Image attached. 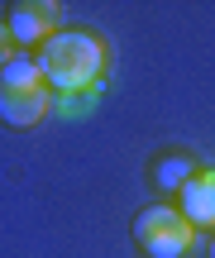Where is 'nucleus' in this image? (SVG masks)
I'll return each mask as SVG.
<instances>
[{
  "label": "nucleus",
  "instance_id": "obj_1",
  "mask_svg": "<svg viewBox=\"0 0 215 258\" xmlns=\"http://www.w3.org/2000/svg\"><path fill=\"white\" fill-rule=\"evenodd\" d=\"M38 67H43L48 91L57 96H82V91H101L105 77V43L86 29H57L43 48H38Z\"/></svg>",
  "mask_w": 215,
  "mask_h": 258
},
{
  "label": "nucleus",
  "instance_id": "obj_2",
  "mask_svg": "<svg viewBox=\"0 0 215 258\" xmlns=\"http://www.w3.org/2000/svg\"><path fill=\"white\" fill-rule=\"evenodd\" d=\"M53 105L48 86H0V120L10 129H34Z\"/></svg>",
  "mask_w": 215,
  "mask_h": 258
},
{
  "label": "nucleus",
  "instance_id": "obj_3",
  "mask_svg": "<svg viewBox=\"0 0 215 258\" xmlns=\"http://www.w3.org/2000/svg\"><path fill=\"white\" fill-rule=\"evenodd\" d=\"M177 211L191 230H215V167H196V177L177 196Z\"/></svg>",
  "mask_w": 215,
  "mask_h": 258
},
{
  "label": "nucleus",
  "instance_id": "obj_4",
  "mask_svg": "<svg viewBox=\"0 0 215 258\" xmlns=\"http://www.w3.org/2000/svg\"><path fill=\"white\" fill-rule=\"evenodd\" d=\"M57 19H62L57 5H19V10H10V38L19 48H29V43L43 48L57 34Z\"/></svg>",
  "mask_w": 215,
  "mask_h": 258
},
{
  "label": "nucleus",
  "instance_id": "obj_5",
  "mask_svg": "<svg viewBox=\"0 0 215 258\" xmlns=\"http://www.w3.org/2000/svg\"><path fill=\"white\" fill-rule=\"evenodd\" d=\"M134 239H139V249L163 244V239H191V225L182 220V211H172V206H149V211L134 220Z\"/></svg>",
  "mask_w": 215,
  "mask_h": 258
},
{
  "label": "nucleus",
  "instance_id": "obj_6",
  "mask_svg": "<svg viewBox=\"0 0 215 258\" xmlns=\"http://www.w3.org/2000/svg\"><path fill=\"white\" fill-rule=\"evenodd\" d=\"M191 177H196V163H191V158H182V153L158 158V163H153V186H158V191H182Z\"/></svg>",
  "mask_w": 215,
  "mask_h": 258
},
{
  "label": "nucleus",
  "instance_id": "obj_7",
  "mask_svg": "<svg viewBox=\"0 0 215 258\" xmlns=\"http://www.w3.org/2000/svg\"><path fill=\"white\" fill-rule=\"evenodd\" d=\"M0 86H48V82H43V67H38V57L15 53L5 67H0Z\"/></svg>",
  "mask_w": 215,
  "mask_h": 258
},
{
  "label": "nucleus",
  "instance_id": "obj_8",
  "mask_svg": "<svg viewBox=\"0 0 215 258\" xmlns=\"http://www.w3.org/2000/svg\"><path fill=\"white\" fill-rule=\"evenodd\" d=\"M191 239H163V244H149L144 249V258H187Z\"/></svg>",
  "mask_w": 215,
  "mask_h": 258
},
{
  "label": "nucleus",
  "instance_id": "obj_9",
  "mask_svg": "<svg viewBox=\"0 0 215 258\" xmlns=\"http://www.w3.org/2000/svg\"><path fill=\"white\" fill-rule=\"evenodd\" d=\"M15 57V38H10V24H0V67Z\"/></svg>",
  "mask_w": 215,
  "mask_h": 258
},
{
  "label": "nucleus",
  "instance_id": "obj_10",
  "mask_svg": "<svg viewBox=\"0 0 215 258\" xmlns=\"http://www.w3.org/2000/svg\"><path fill=\"white\" fill-rule=\"evenodd\" d=\"M206 258H215V234H210V244H206Z\"/></svg>",
  "mask_w": 215,
  "mask_h": 258
}]
</instances>
